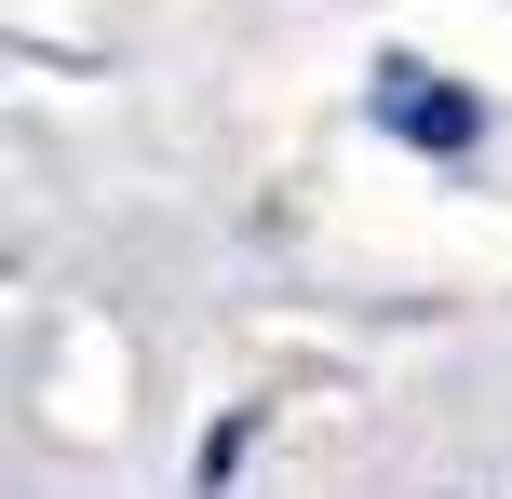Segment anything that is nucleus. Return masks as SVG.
Listing matches in <instances>:
<instances>
[{"label":"nucleus","instance_id":"obj_1","mask_svg":"<svg viewBox=\"0 0 512 499\" xmlns=\"http://www.w3.org/2000/svg\"><path fill=\"white\" fill-rule=\"evenodd\" d=\"M378 135H391V149H432V162H472V149H486V108H472L459 81H418L405 54H391V68H378Z\"/></svg>","mask_w":512,"mask_h":499}]
</instances>
